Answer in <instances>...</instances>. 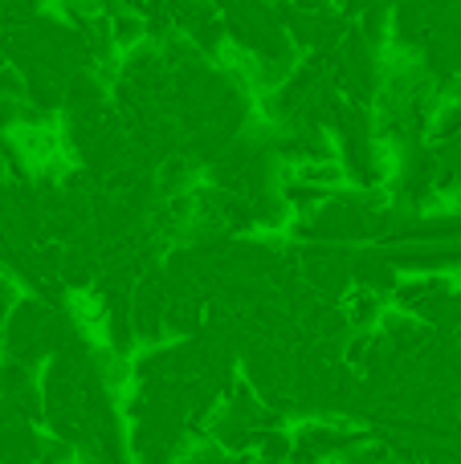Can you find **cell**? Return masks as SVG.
I'll return each instance as SVG.
<instances>
[{
    "mask_svg": "<svg viewBox=\"0 0 461 464\" xmlns=\"http://www.w3.org/2000/svg\"><path fill=\"white\" fill-rule=\"evenodd\" d=\"M351 285H364L380 297H392V289H397V265H392V256L380 253V248L351 253Z\"/></svg>",
    "mask_w": 461,
    "mask_h": 464,
    "instance_id": "obj_1",
    "label": "cell"
}]
</instances>
